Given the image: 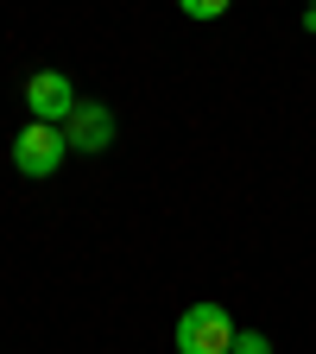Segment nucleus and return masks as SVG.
<instances>
[{
  "mask_svg": "<svg viewBox=\"0 0 316 354\" xmlns=\"http://www.w3.org/2000/svg\"><path fill=\"white\" fill-rule=\"evenodd\" d=\"M310 7H316V0H310Z\"/></svg>",
  "mask_w": 316,
  "mask_h": 354,
  "instance_id": "6e6552de",
  "label": "nucleus"
},
{
  "mask_svg": "<svg viewBox=\"0 0 316 354\" xmlns=\"http://www.w3.org/2000/svg\"><path fill=\"white\" fill-rule=\"evenodd\" d=\"M234 335L241 323L228 317V304H190L184 317H177V354H234Z\"/></svg>",
  "mask_w": 316,
  "mask_h": 354,
  "instance_id": "f257e3e1",
  "label": "nucleus"
},
{
  "mask_svg": "<svg viewBox=\"0 0 316 354\" xmlns=\"http://www.w3.org/2000/svg\"><path fill=\"white\" fill-rule=\"evenodd\" d=\"M177 7H184V19H203V26H209V19H221V13H228L234 0H177Z\"/></svg>",
  "mask_w": 316,
  "mask_h": 354,
  "instance_id": "39448f33",
  "label": "nucleus"
},
{
  "mask_svg": "<svg viewBox=\"0 0 316 354\" xmlns=\"http://www.w3.org/2000/svg\"><path fill=\"white\" fill-rule=\"evenodd\" d=\"M64 127H44V120H26L19 133H13V171L19 177H51V171H64Z\"/></svg>",
  "mask_w": 316,
  "mask_h": 354,
  "instance_id": "f03ea898",
  "label": "nucleus"
},
{
  "mask_svg": "<svg viewBox=\"0 0 316 354\" xmlns=\"http://www.w3.org/2000/svg\"><path fill=\"white\" fill-rule=\"evenodd\" d=\"M304 32H316V7H304Z\"/></svg>",
  "mask_w": 316,
  "mask_h": 354,
  "instance_id": "0eeeda50",
  "label": "nucleus"
},
{
  "mask_svg": "<svg viewBox=\"0 0 316 354\" xmlns=\"http://www.w3.org/2000/svg\"><path fill=\"white\" fill-rule=\"evenodd\" d=\"M26 108H32V120H44V127H64V120L76 114V82H70L64 70L26 76Z\"/></svg>",
  "mask_w": 316,
  "mask_h": 354,
  "instance_id": "7ed1b4c3",
  "label": "nucleus"
},
{
  "mask_svg": "<svg viewBox=\"0 0 316 354\" xmlns=\"http://www.w3.org/2000/svg\"><path fill=\"white\" fill-rule=\"evenodd\" d=\"M234 354H272V342L253 335V329H241V335H234Z\"/></svg>",
  "mask_w": 316,
  "mask_h": 354,
  "instance_id": "423d86ee",
  "label": "nucleus"
},
{
  "mask_svg": "<svg viewBox=\"0 0 316 354\" xmlns=\"http://www.w3.org/2000/svg\"><path fill=\"white\" fill-rule=\"evenodd\" d=\"M64 146H70V152H108V146H114V108L76 102V114L64 120Z\"/></svg>",
  "mask_w": 316,
  "mask_h": 354,
  "instance_id": "20e7f679",
  "label": "nucleus"
}]
</instances>
